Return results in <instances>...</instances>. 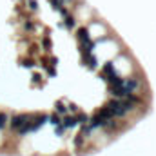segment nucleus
I'll return each mask as SVG.
<instances>
[{
  "label": "nucleus",
  "mask_w": 156,
  "mask_h": 156,
  "mask_svg": "<svg viewBox=\"0 0 156 156\" xmlns=\"http://www.w3.org/2000/svg\"><path fill=\"white\" fill-rule=\"evenodd\" d=\"M31 120L29 115H15V116L11 118V122H9V125H11V129H15V131H18L24 123H27Z\"/></svg>",
  "instance_id": "1"
},
{
  "label": "nucleus",
  "mask_w": 156,
  "mask_h": 156,
  "mask_svg": "<svg viewBox=\"0 0 156 156\" xmlns=\"http://www.w3.org/2000/svg\"><path fill=\"white\" fill-rule=\"evenodd\" d=\"M105 123H107V120H104V118L100 116L98 113H94L93 116H89V127H91V129H98V127H105Z\"/></svg>",
  "instance_id": "2"
},
{
  "label": "nucleus",
  "mask_w": 156,
  "mask_h": 156,
  "mask_svg": "<svg viewBox=\"0 0 156 156\" xmlns=\"http://www.w3.org/2000/svg\"><path fill=\"white\" fill-rule=\"evenodd\" d=\"M62 125H64V129H73V127H76L78 125L76 116H75V115H66V116L62 118Z\"/></svg>",
  "instance_id": "3"
},
{
  "label": "nucleus",
  "mask_w": 156,
  "mask_h": 156,
  "mask_svg": "<svg viewBox=\"0 0 156 156\" xmlns=\"http://www.w3.org/2000/svg\"><path fill=\"white\" fill-rule=\"evenodd\" d=\"M102 76L105 78L107 82H109L113 76H116V73H115V66H113V64H105V66L102 67Z\"/></svg>",
  "instance_id": "4"
},
{
  "label": "nucleus",
  "mask_w": 156,
  "mask_h": 156,
  "mask_svg": "<svg viewBox=\"0 0 156 156\" xmlns=\"http://www.w3.org/2000/svg\"><path fill=\"white\" fill-rule=\"evenodd\" d=\"M47 120H49V116H47V115H37V116H35V120L31 122V131H37L40 125H44Z\"/></svg>",
  "instance_id": "5"
},
{
  "label": "nucleus",
  "mask_w": 156,
  "mask_h": 156,
  "mask_svg": "<svg viewBox=\"0 0 156 156\" xmlns=\"http://www.w3.org/2000/svg\"><path fill=\"white\" fill-rule=\"evenodd\" d=\"M136 87H138V80H136V78H127V80H123V89L127 91V94H129V93H134Z\"/></svg>",
  "instance_id": "6"
},
{
  "label": "nucleus",
  "mask_w": 156,
  "mask_h": 156,
  "mask_svg": "<svg viewBox=\"0 0 156 156\" xmlns=\"http://www.w3.org/2000/svg\"><path fill=\"white\" fill-rule=\"evenodd\" d=\"M83 62H85L89 67H96V56H94V55H91V53L83 55Z\"/></svg>",
  "instance_id": "7"
},
{
  "label": "nucleus",
  "mask_w": 156,
  "mask_h": 156,
  "mask_svg": "<svg viewBox=\"0 0 156 156\" xmlns=\"http://www.w3.org/2000/svg\"><path fill=\"white\" fill-rule=\"evenodd\" d=\"M55 113H56V115H66V113H67V107H66V104H64L62 100H58V102L55 104Z\"/></svg>",
  "instance_id": "8"
},
{
  "label": "nucleus",
  "mask_w": 156,
  "mask_h": 156,
  "mask_svg": "<svg viewBox=\"0 0 156 156\" xmlns=\"http://www.w3.org/2000/svg\"><path fill=\"white\" fill-rule=\"evenodd\" d=\"M75 116H76L78 125H87V123H89V116H87L85 113H80V111H78V113L75 115Z\"/></svg>",
  "instance_id": "9"
},
{
  "label": "nucleus",
  "mask_w": 156,
  "mask_h": 156,
  "mask_svg": "<svg viewBox=\"0 0 156 156\" xmlns=\"http://www.w3.org/2000/svg\"><path fill=\"white\" fill-rule=\"evenodd\" d=\"M125 100L131 104V105H136V104H142V100H140V96H136L134 93H129L127 96H125Z\"/></svg>",
  "instance_id": "10"
},
{
  "label": "nucleus",
  "mask_w": 156,
  "mask_h": 156,
  "mask_svg": "<svg viewBox=\"0 0 156 156\" xmlns=\"http://www.w3.org/2000/svg\"><path fill=\"white\" fill-rule=\"evenodd\" d=\"M49 122L55 125V127H58V125H62V118H60V115H56V113H53L51 116H49Z\"/></svg>",
  "instance_id": "11"
},
{
  "label": "nucleus",
  "mask_w": 156,
  "mask_h": 156,
  "mask_svg": "<svg viewBox=\"0 0 156 156\" xmlns=\"http://www.w3.org/2000/svg\"><path fill=\"white\" fill-rule=\"evenodd\" d=\"M64 20H66V27H69V29H71V27H75V18H73L71 15H66V16H64Z\"/></svg>",
  "instance_id": "12"
},
{
  "label": "nucleus",
  "mask_w": 156,
  "mask_h": 156,
  "mask_svg": "<svg viewBox=\"0 0 156 156\" xmlns=\"http://www.w3.org/2000/svg\"><path fill=\"white\" fill-rule=\"evenodd\" d=\"M31 131V120L27 122V123H24L20 129H18V134H26V133H29Z\"/></svg>",
  "instance_id": "13"
},
{
  "label": "nucleus",
  "mask_w": 156,
  "mask_h": 156,
  "mask_svg": "<svg viewBox=\"0 0 156 156\" xmlns=\"http://www.w3.org/2000/svg\"><path fill=\"white\" fill-rule=\"evenodd\" d=\"M7 122H9V116H7L5 113H0V129H4Z\"/></svg>",
  "instance_id": "14"
},
{
  "label": "nucleus",
  "mask_w": 156,
  "mask_h": 156,
  "mask_svg": "<svg viewBox=\"0 0 156 156\" xmlns=\"http://www.w3.org/2000/svg\"><path fill=\"white\" fill-rule=\"evenodd\" d=\"M49 2H51V5H53L55 9H58V11L64 7V0H49Z\"/></svg>",
  "instance_id": "15"
},
{
  "label": "nucleus",
  "mask_w": 156,
  "mask_h": 156,
  "mask_svg": "<svg viewBox=\"0 0 156 156\" xmlns=\"http://www.w3.org/2000/svg\"><path fill=\"white\" fill-rule=\"evenodd\" d=\"M83 138H85V136H82V134L78 133L76 136H75V147H82V144H83Z\"/></svg>",
  "instance_id": "16"
},
{
  "label": "nucleus",
  "mask_w": 156,
  "mask_h": 156,
  "mask_svg": "<svg viewBox=\"0 0 156 156\" xmlns=\"http://www.w3.org/2000/svg\"><path fill=\"white\" fill-rule=\"evenodd\" d=\"M44 67L47 69V73H49V76H55V75H56V69H55V67H49V66H44Z\"/></svg>",
  "instance_id": "17"
},
{
  "label": "nucleus",
  "mask_w": 156,
  "mask_h": 156,
  "mask_svg": "<svg viewBox=\"0 0 156 156\" xmlns=\"http://www.w3.org/2000/svg\"><path fill=\"white\" fill-rule=\"evenodd\" d=\"M44 47H47V49L51 47V40H49V37H45V38H44Z\"/></svg>",
  "instance_id": "18"
},
{
  "label": "nucleus",
  "mask_w": 156,
  "mask_h": 156,
  "mask_svg": "<svg viewBox=\"0 0 156 156\" xmlns=\"http://www.w3.org/2000/svg\"><path fill=\"white\" fill-rule=\"evenodd\" d=\"M29 2V7L31 9H37V0H27Z\"/></svg>",
  "instance_id": "19"
},
{
  "label": "nucleus",
  "mask_w": 156,
  "mask_h": 156,
  "mask_svg": "<svg viewBox=\"0 0 156 156\" xmlns=\"http://www.w3.org/2000/svg\"><path fill=\"white\" fill-rule=\"evenodd\" d=\"M69 109H71V111H73L75 115H76V113H78V107H76V105H75V104H69Z\"/></svg>",
  "instance_id": "20"
},
{
  "label": "nucleus",
  "mask_w": 156,
  "mask_h": 156,
  "mask_svg": "<svg viewBox=\"0 0 156 156\" xmlns=\"http://www.w3.org/2000/svg\"><path fill=\"white\" fill-rule=\"evenodd\" d=\"M24 66H26V67H33V60H26Z\"/></svg>",
  "instance_id": "21"
},
{
  "label": "nucleus",
  "mask_w": 156,
  "mask_h": 156,
  "mask_svg": "<svg viewBox=\"0 0 156 156\" xmlns=\"http://www.w3.org/2000/svg\"><path fill=\"white\" fill-rule=\"evenodd\" d=\"M64 131H66V129H64V125H58V127H56V133H58V134H62Z\"/></svg>",
  "instance_id": "22"
}]
</instances>
